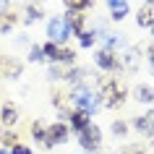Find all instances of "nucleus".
Returning a JSON list of instances; mask_svg holds the SVG:
<instances>
[{
  "label": "nucleus",
  "mask_w": 154,
  "mask_h": 154,
  "mask_svg": "<svg viewBox=\"0 0 154 154\" xmlns=\"http://www.w3.org/2000/svg\"><path fill=\"white\" fill-rule=\"evenodd\" d=\"M123 94H125L123 84L107 79V81L102 84V91H99V102L105 107H118V105H123Z\"/></svg>",
  "instance_id": "f257e3e1"
},
{
  "label": "nucleus",
  "mask_w": 154,
  "mask_h": 154,
  "mask_svg": "<svg viewBox=\"0 0 154 154\" xmlns=\"http://www.w3.org/2000/svg\"><path fill=\"white\" fill-rule=\"evenodd\" d=\"M71 102L76 105V110H81V112H86V115H91L99 107V99L94 97L89 89H76L73 97H71Z\"/></svg>",
  "instance_id": "f03ea898"
},
{
  "label": "nucleus",
  "mask_w": 154,
  "mask_h": 154,
  "mask_svg": "<svg viewBox=\"0 0 154 154\" xmlns=\"http://www.w3.org/2000/svg\"><path fill=\"white\" fill-rule=\"evenodd\" d=\"M68 34H71V29H68V24H65V18H50L47 37L52 39V45H63V42L68 39Z\"/></svg>",
  "instance_id": "7ed1b4c3"
},
{
  "label": "nucleus",
  "mask_w": 154,
  "mask_h": 154,
  "mask_svg": "<svg viewBox=\"0 0 154 154\" xmlns=\"http://www.w3.org/2000/svg\"><path fill=\"white\" fill-rule=\"evenodd\" d=\"M79 138H81V146L86 149V152H97V149H99V138H102V133H99L97 125H91V123H89V125L81 131V136H79Z\"/></svg>",
  "instance_id": "20e7f679"
},
{
  "label": "nucleus",
  "mask_w": 154,
  "mask_h": 154,
  "mask_svg": "<svg viewBox=\"0 0 154 154\" xmlns=\"http://www.w3.org/2000/svg\"><path fill=\"white\" fill-rule=\"evenodd\" d=\"M97 65H99V68H105V71H115V68L120 65V60H118V55H115L112 50L102 47L97 52Z\"/></svg>",
  "instance_id": "39448f33"
},
{
  "label": "nucleus",
  "mask_w": 154,
  "mask_h": 154,
  "mask_svg": "<svg viewBox=\"0 0 154 154\" xmlns=\"http://www.w3.org/2000/svg\"><path fill=\"white\" fill-rule=\"evenodd\" d=\"M65 136H68V128H65V125H60V123H55V125H50V128H47L45 144H47V146H52V144H63Z\"/></svg>",
  "instance_id": "423d86ee"
},
{
  "label": "nucleus",
  "mask_w": 154,
  "mask_h": 154,
  "mask_svg": "<svg viewBox=\"0 0 154 154\" xmlns=\"http://www.w3.org/2000/svg\"><path fill=\"white\" fill-rule=\"evenodd\" d=\"M65 24H68L71 34H81L84 32V13L81 11H68L65 13Z\"/></svg>",
  "instance_id": "0eeeda50"
},
{
  "label": "nucleus",
  "mask_w": 154,
  "mask_h": 154,
  "mask_svg": "<svg viewBox=\"0 0 154 154\" xmlns=\"http://www.w3.org/2000/svg\"><path fill=\"white\" fill-rule=\"evenodd\" d=\"M136 21H138V26H152L154 24V3H146L144 8L138 11Z\"/></svg>",
  "instance_id": "6e6552de"
},
{
  "label": "nucleus",
  "mask_w": 154,
  "mask_h": 154,
  "mask_svg": "<svg viewBox=\"0 0 154 154\" xmlns=\"http://www.w3.org/2000/svg\"><path fill=\"white\" fill-rule=\"evenodd\" d=\"M110 13H112L115 21H120L128 13V0H110Z\"/></svg>",
  "instance_id": "1a4fd4ad"
},
{
  "label": "nucleus",
  "mask_w": 154,
  "mask_h": 154,
  "mask_svg": "<svg viewBox=\"0 0 154 154\" xmlns=\"http://www.w3.org/2000/svg\"><path fill=\"white\" fill-rule=\"evenodd\" d=\"M71 125H73L76 131H84L86 125H89V115L81 112V110H76V112L71 115Z\"/></svg>",
  "instance_id": "9d476101"
},
{
  "label": "nucleus",
  "mask_w": 154,
  "mask_h": 154,
  "mask_svg": "<svg viewBox=\"0 0 154 154\" xmlns=\"http://www.w3.org/2000/svg\"><path fill=\"white\" fill-rule=\"evenodd\" d=\"M0 118H3V123L5 125H13V123L18 120V112L13 105H3V110H0Z\"/></svg>",
  "instance_id": "9b49d317"
},
{
  "label": "nucleus",
  "mask_w": 154,
  "mask_h": 154,
  "mask_svg": "<svg viewBox=\"0 0 154 154\" xmlns=\"http://www.w3.org/2000/svg\"><path fill=\"white\" fill-rule=\"evenodd\" d=\"M63 3L68 11H86L91 5V0H63Z\"/></svg>",
  "instance_id": "f8f14e48"
},
{
  "label": "nucleus",
  "mask_w": 154,
  "mask_h": 154,
  "mask_svg": "<svg viewBox=\"0 0 154 154\" xmlns=\"http://www.w3.org/2000/svg\"><path fill=\"white\" fill-rule=\"evenodd\" d=\"M136 99L138 102H152L154 99V89L152 86H138L136 89Z\"/></svg>",
  "instance_id": "ddd939ff"
},
{
  "label": "nucleus",
  "mask_w": 154,
  "mask_h": 154,
  "mask_svg": "<svg viewBox=\"0 0 154 154\" xmlns=\"http://www.w3.org/2000/svg\"><path fill=\"white\" fill-rule=\"evenodd\" d=\"M73 55H76L73 50H68V47H57V57H55V63H57V60H60V63H71Z\"/></svg>",
  "instance_id": "4468645a"
},
{
  "label": "nucleus",
  "mask_w": 154,
  "mask_h": 154,
  "mask_svg": "<svg viewBox=\"0 0 154 154\" xmlns=\"http://www.w3.org/2000/svg\"><path fill=\"white\" fill-rule=\"evenodd\" d=\"M125 65H128L131 71L138 68V50H128V52H125Z\"/></svg>",
  "instance_id": "2eb2a0df"
},
{
  "label": "nucleus",
  "mask_w": 154,
  "mask_h": 154,
  "mask_svg": "<svg viewBox=\"0 0 154 154\" xmlns=\"http://www.w3.org/2000/svg\"><path fill=\"white\" fill-rule=\"evenodd\" d=\"M94 39H97V37H94V32H81V47H91V45H94Z\"/></svg>",
  "instance_id": "dca6fc26"
},
{
  "label": "nucleus",
  "mask_w": 154,
  "mask_h": 154,
  "mask_svg": "<svg viewBox=\"0 0 154 154\" xmlns=\"http://www.w3.org/2000/svg\"><path fill=\"white\" fill-rule=\"evenodd\" d=\"M37 18H42L39 5H37V8H34V5H29V8H26V21H37Z\"/></svg>",
  "instance_id": "f3484780"
},
{
  "label": "nucleus",
  "mask_w": 154,
  "mask_h": 154,
  "mask_svg": "<svg viewBox=\"0 0 154 154\" xmlns=\"http://www.w3.org/2000/svg\"><path fill=\"white\" fill-rule=\"evenodd\" d=\"M42 52H45V57L55 60V57H57V45H52V42H50V45H45V47H42Z\"/></svg>",
  "instance_id": "a211bd4d"
},
{
  "label": "nucleus",
  "mask_w": 154,
  "mask_h": 154,
  "mask_svg": "<svg viewBox=\"0 0 154 154\" xmlns=\"http://www.w3.org/2000/svg\"><path fill=\"white\" fill-rule=\"evenodd\" d=\"M29 60H34V63L45 60V52H42V47H32V52H29Z\"/></svg>",
  "instance_id": "6ab92c4d"
},
{
  "label": "nucleus",
  "mask_w": 154,
  "mask_h": 154,
  "mask_svg": "<svg viewBox=\"0 0 154 154\" xmlns=\"http://www.w3.org/2000/svg\"><path fill=\"white\" fill-rule=\"evenodd\" d=\"M5 71H8V76H16V73H21V65L13 63V60H8V63H5Z\"/></svg>",
  "instance_id": "aec40b11"
},
{
  "label": "nucleus",
  "mask_w": 154,
  "mask_h": 154,
  "mask_svg": "<svg viewBox=\"0 0 154 154\" xmlns=\"http://www.w3.org/2000/svg\"><path fill=\"white\" fill-rule=\"evenodd\" d=\"M84 73H86V71H84V68H76V71H71V73H68V76H65V79H68V81H79V79H81Z\"/></svg>",
  "instance_id": "412c9836"
},
{
  "label": "nucleus",
  "mask_w": 154,
  "mask_h": 154,
  "mask_svg": "<svg viewBox=\"0 0 154 154\" xmlns=\"http://www.w3.org/2000/svg\"><path fill=\"white\" fill-rule=\"evenodd\" d=\"M144 123H146V128H149V133H152V131H154V110L144 115Z\"/></svg>",
  "instance_id": "4be33fe9"
},
{
  "label": "nucleus",
  "mask_w": 154,
  "mask_h": 154,
  "mask_svg": "<svg viewBox=\"0 0 154 154\" xmlns=\"http://www.w3.org/2000/svg\"><path fill=\"white\" fill-rule=\"evenodd\" d=\"M32 131H34V136H37V138H45V136H47V131L42 128L39 123H34V125H32Z\"/></svg>",
  "instance_id": "5701e85b"
},
{
  "label": "nucleus",
  "mask_w": 154,
  "mask_h": 154,
  "mask_svg": "<svg viewBox=\"0 0 154 154\" xmlns=\"http://www.w3.org/2000/svg\"><path fill=\"white\" fill-rule=\"evenodd\" d=\"M13 154H32V149H29V146H21V144H16V146H13Z\"/></svg>",
  "instance_id": "b1692460"
},
{
  "label": "nucleus",
  "mask_w": 154,
  "mask_h": 154,
  "mask_svg": "<svg viewBox=\"0 0 154 154\" xmlns=\"http://www.w3.org/2000/svg\"><path fill=\"white\" fill-rule=\"evenodd\" d=\"M118 154H141V146H128V149H123Z\"/></svg>",
  "instance_id": "393cba45"
},
{
  "label": "nucleus",
  "mask_w": 154,
  "mask_h": 154,
  "mask_svg": "<svg viewBox=\"0 0 154 154\" xmlns=\"http://www.w3.org/2000/svg\"><path fill=\"white\" fill-rule=\"evenodd\" d=\"M112 131L123 136V133H125V123H112Z\"/></svg>",
  "instance_id": "a878e982"
},
{
  "label": "nucleus",
  "mask_w": 154,
  "mask_h": 154,
  "mask_svg": "<svg viewBox=\"0 0 154 154\" xmlns=\"http://www.w3.org/2000/svg\"><path fill=\"white\" fill-rule=\"evenodd\" d=\"M60 76H63V73H60V68H57V65H52V68H50V79H60Z\"/></svg>",
  "instance_id": "bb28decb"
},
{
  "label": "nucleus",
  "mask_w": 154,
  "mask_h": 154,
  "mask_svg": "<svg viewBox=\"0 0 154 154\" xmlns=\"http://www.w3.org/2000/svg\"><path fill=\"white\" fill-rule=\"evenodd\" d=\"M3 141H5V144H13V146H16V136H13V133H5V136H3Z\"/></svg>",
  "instance_id": "cd10ccee"
},
{
  "label": "nucleus",
  "mask_w": 154,
  "mask_h": 154,
  "mask_svg": "<svg viewBox=\"0 0 154 154\" xmlns=\"http://www.w3.org/2000/svg\"><path fill=\"white\" fill-rule=\"evenodd\" d=\"M5 5H8V0H0V11H5Z\"/></svg>",
  "instance_id": "c85d7f7f"
},
{
  "label": "nucleus",
  "mask_w": 154,
  "mask_h": 154,
  "mask_svg": "<svg viewBox=\"0 0 154 154\" xmlns=\"http://www.w3.org/2000/svg\"><path fill=\"white\" fill-rule=\"evenodd\" d=\"M149 57H154V45H152V47H149Z\"/></svg>",
  "instance_id": "c756f323"
},
{
  "label": "nucleus",
  "mask_w": 154,
  "mask_h": 154,
  "mask_svg": "<svg viewBox=\"0 0 154 154\" xmlns=\"http://www.w3.org/2000/svg\"><path fill=\"white\" fill-rule=\"evenodd\" d=\"M149 60H152V71H154V57H149Z\"/></svg>",
  "instance_id": "7c9ffc66"
},
{
  "label": "nucleus",
  "mask_w": 154,
  "mask_h": 154,
  "mask_svg": "<svg viewBox=\"0 0 154 154\" xmlns=\"http://www.w3.org/2000/svg\"><path fill=\"white\" fill-rule=\"evenodd\" d=\"M0 154H8V152H3V149H0Z\"/></svg>",
  "instance_id": "2f4dec72"
},
{
  "label": "nucleus",
  "mask_w": 154,
  "mask_h": 154,
  "mask_svg": "<svg viewBox=\"0 0 154 154\" xmlns=\"http://www.w3.org/2000/svg\"><path fill=\"white\" fill-rule=\"evenodd\" d=\"M152 34H154V24H152Z\"/></svg>",
  "instance_id": "473e14b6"
},
{
  "label": "nucleus",
  "mask_w": 154,
  "mask_h": 154,
  "mask_svg": "<svg viewBox=\"0 0 154 154\" xmlns=\"http://www.w3.org/2000/svg\"><path fill=\"white\" fill-rule=\"evenodd\" d=\"M149 3H154V0H149Z\"/></svg>",
  "instance_id": "72a5a7b5"
}]
</instances>
